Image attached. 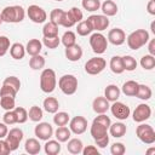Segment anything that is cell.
<instances>
[{"mask_svg":"<svg viewBox=\"0 0 155 155\" xmlns=\"http://www.w3.org/2000/svg\"><path fill=\"white\" fill-rule=\"evenodd\" d=\"M45 64H46V61H45V58L41 54L31 56V58L29 59V67L33 70H40V69H42L45 67Z\"/></svg>","mask_w":155,"mask_h":155,"instance_id":"obj_34","label":"cell"},{"mask_svg":"<svg viewBox=\"0 0 155 155\" xmlns=\"http://www.w3.org/2000/svg\"><path fill=\"white\" fill-rule=\"evenodd\" d=\"M151 96H153V91L148 85H143V84L138 85V90H137V93H136L137 98H139L142 101H148V99L151 98Z\"/></svg>","mask_w":155,"mask_h":155,"instance_id":"obj_32","label":"cell"},{"mask_svg":"<svg viewBox=\"0 0 155 155\" xmlns=\"http://www.w3.org/2000/svg\"><path fill=\"white\" fill-rule=\"evenodd\" d=\"M88 22L91 23L93 30L96 31H103L109 27V18L104 15H91L88 18Z\"/></svg>","mask_w":155,"mask_h":155,"instance_id":"obj_14","label":"cell"},{"mask_svg":"<svg viewBox=\"0 0 155 155\" xmlns=\"http://www.w3.org/2000/svg\"><path fill=\"white\" fill-rule=\"evenodd\" d=\"M147 10L150 15H155V0H149L148 5H147Z\"/></svg>","mask_w":155,"mask_h":155,"instance_id":"obj_57","label":"cell"},{"mask_svg":"<svg viewBox=\"0 0 155 155\" xmlns=\"http://www.w3.org/2000/svg\"><path fill=\"white\" fill-rule=\"evenodd\" d=\"M42 35L45 38H53V36H58V25L52 23V22H47L44 24L42 28Z\"/></svg>","mask_w":155,"mask_h":155,"instance_id":"obj_33","label":"cell"},{"mask_svg":"<svg viewBox=\"0 0 155 155\" xmlns=\"http://www.w3.org/2000/svg\"><path fill=\"white\" fill-rule=\"evenodd\" d=\"M151 31L155 34V23H154V22L151 23Z\"/></svg>","mask_w":155,"mask_h":155,"instance_id":"obj_59","label":"cell"},{"mask_svg":"<svg viewBox=\"0 0 155 155\" xmlns=\"http://www.w3.org/2000/svg\"><path fill=\"white\" fill-rule=\"evenodd\" d=\"M69 128L74 134H82L87 130V120L80 115L74 116L71 120H69Z\"/></svg>","mask_w":155,"mask_h":155,"instance_id":"obj_15","label":"cell"},{"mask_svg":"<svg viewBox=\"0 0 155 155\" xmlns=\"http://www.w3.org/2000/svg\"><path fill=\"white\" fill-rule=\"evenodd\" d=\"M42 107H44V110L50 113V114H54L58 111V108H59V102L57 98L54 97H46L42 102Z\"/></svg>","mask_w":155,"mask_h":155,"instance_id":"obj_22","label":"cell"},{"mask_svg":"<svg viewBox=\"0 0 155 155\" xmlns=\"http://www.w3.org/2000/svg\"><path fill=\"white\" fill-rule=\"evenodd\" d=\"M11 153V149L8 148L5 139H0V155H7Z\"/></svg>","mask_w":155,"mask_h":155,"instance_id":"obj_54","label":"cell"},{"mask_svg":"<svg viewBox=\"0 0 155 155\" xmlns=\"http://www.w3.org/2000/svg\"><path fill=\"white\" fill-rule=\"evenodd\" d=\"M136 134L138 137V139L140 142H143L144 144H154L155 143V131L153 128V126L148 125V124H142L139 126H137L136 128Z\"/></svg>","mask_w":155,"mask_h":155,"instance_id":"obj_6","label":"cell"},{"mask_svg":"<svg viewBox=\"0 0 155 155\" xmlns=\"http://www.w3.org/2000/svg\"><path fill=\"white\" fill-rule=\"evenodd\" d=\"M23 131L18 127H15V128H11L8 132H7V136L5 138L8 148L11 149V151H15L18 149L19 147V143L22 142L23 139Z\"/></svg>","mask_w":155,"mask_h":155,"instance_id":"obj_9","label":"cell"},{"mask_svg":"<svg viewBox=\"0 0 155 155\" xmlns=\"http://www.w3.org/2000/svg\"><path fill=\"white\" fill-rule=\"evenodd\" d=\"M109 109H110L113 116H115L117 120H127L128 116H130V114H131L130 107L126 105L122 102H119V101L113 102V104L110 105Z\"/></svg>","mask_w":155,"mask_h":155,"instance_id":"obj_10","label":"cell"},{"mask_svg":"<svg viewBox=\"0 0 155 155\" xmlns=\"http://www.w3.org/2000/svg\"><path fill=\"white\" fill-rule=\"evenodd\" d=\"M93 121L102 124V125H103V126H105L107 128H109V126L111 125V120H110V117H109V116H107L105 114H98V116H96Z\"/></svg>","mask_w":155,"mask_h":155,"instance_id":"obj_51","label":"cell"},{"mask_svg":"<svg viewBox=\"0 0 155 155\" xmlns=\"http://www.w3.org/2000/svg\"><path fill=\"white\" fill-rule=\"evenodd\" d=\"M122 59V64H124V69L127 70V71H133L136 68H137V61L134 57L132 56H124L121 57Z\"/></svg>","mask_w":155,"mask_h":155,"instance_id":"obj_40","label":"cell"},{"mask_svg":"<svg viewBox=\"0 0 155 155\" xmlns=\"http://www.w3.org/2000/svg\"><path fill=\"white\" fill-rule=\"evenodd\" d=\"M125 151H126V148H125L124 143L116 142V143L111 144V147H110V153L113 155H124Z\"/></svg>","mask_w":155,"mask_h":155,"instance_id":"obj_49","label":"cell"},{"mask_svg":"<svg viewBox=\"0 0 155 155\" xmlns=\"http://www.w3.org/2000/svg\"><path fill=\"white\" fill-rule=\"evenodd\" d=\"M58 87L64 94L71 96L78 90V78L75 75H71V74H65V75L59 78Z\"/></svg>","mask_w":155,"mask_h":155,"instance_id":"obj_5","label":"cell"},{"mask_svg":"<svg viewBox=\"0 0 155 155\" xmlns=\"http://www.w3.org/2000/svg\"><path fill=\"white\" fill-rule=\"evenodd\" d=\"M17 91L7 85H2V87L0 88V96H8V97H16Z\"/></svg>","mask_w":155,"mask_h":155,"instance_id":"obj_52","label":"cell"},{"mask_svg":"<svg viewBox=\"0 0 155 155\" xmlns=\"http://www.w3.org/2000/svg\"><path fill=\"white\" fill-rule=\"evenodd\" d=\"M53 134H54V137H56V139H57L58 142L65 143V142H68V140L70 139V137H71V131H70V128H68V127H65V126H58L57 130L53 132Z\"/></svg>","mask_w":155,"mask_h":155,"instance_id":"obj_26","label":"cell"},{"mask_svg":"<svg viewBox=\"0 0 155 155\" xmlns=\"http://www.w3.org/2000/svg\"><path fill=\"white\" fill-rule=\"evenodd\" d=\"M107 40H108V42H110L115 46H120L126 41V34L121 28H114V29L109 30Z\"/></svg>","mask_w":155,"mask_h":155,"instance_id":"obj_16","label":"cell"},{"mask_svg":"<svg viewBox=\"0 0 155 155\" xmlns=\"http://www.w3.org/2000/svg\"><path fill=\"white\" fill-rule=\"evenodd\" d=\"M64 15V10L62 8H53L51 12H50V22L57 24V25H61V21H62V17Z\"/></svg>","mask_w":155,"mask_h":155,"instance_id":"obj_42","label":"cell"},{"mask_svg":"<svg viewBox=\"0 0 155 155\" xmlns=\"http://www.w3.org/2000/svg\"><path fill=\"white\" fill-rule=\"evenodd\" d=\"M91 136L94 139L96 144L99 148H105L109 144V133H108V128L105 126H103L99 122L93 121L90 128Z\"/></svg>","mask_w":155,"mask_h":155,"instance_id":"obj_2","label":"cell"},{"mask_svg":"<svg viewBox=\"0 0 155 155\" xmlns=\"http://www.w3.org/2000/svg\"><path fill=\"white\" fill-rule=\"evenodd\" d=\"M42 117H44V111H42V109H41L40 107L33 105V107L29 109V111H28V119H30L31 121H34V122H40Z\"/></svg>","mask_w":155,"mask_h":155,"instance_id":"obj_35","label":"cell"},{"mask_svg":"<svg viewBox=\"0 0 155 155\" xmlns=\"http://www.w3.org/2000/svg\"><path fill=\"white\" fill-rule=\"evenodd\" d=\"M150 154H155V148H150L147 150V155H150Z\"/></svg>","mask_w":155,"mask_h":155,"instance_id":"obj_58","label":"cell"},{"mask_svg":"<svg viewBox=\"0 0 155 155\" xmlns=\"http://www.w3.org/2000/svg\"><path fill=\"white\" fill-rule=\"evenodd\" d=\"M27 15L29 17V19L34 23H44L46 19H47V13L46 11L40 7L39 5H30L28 8H27Z\"/></svg>","mask_w":155,"mask_h":155,"instance_id":"obj_11","label":"cell"},{"mask_svg":"<svg viewBox=\"0 0 155 155\" xmlns=\"http://www.w3.org/2000/svg\"><path fill=\"white\" fill-rule=\"evenodd\" d=\"M2 120L6 125H15L17 124V115L15 113V110H6V113L2 116Z\"/></svg>","mask_w":155,"mask_h":155,"instance_id":"obj_47","label":"cell"},{"mask_svg":"<svg viewBox=\"0 0 155 155\" xmlns=\"http://www.w3.org/2000/svg\"><path fill=\"white\" fill-rule=\"evenodd\" d=\"M7 132H8L7 125L5 122H0V139H5L7 136Z\"/></svg>","mask_w":155,"mask_h":155,"instance_id":"obj_55","label":"cell"},{"mask_svg":"<svg viewBox=\"0 0 155 155\" xmlns=\"http://www.w3.org/2000/svg\"><path fill=\"white\" fill-rule=\"evenodd\" d=\"M150 116H151V108L145 103L137 105L136 109L133 110V114H132L133 121L139 122V124L147 121L148 119H150Z\"/></svg>","mask_w":155,"mask_h":155,"instance_id":"obj_12","label":"cell"},{"mask_svg":"<svg viewBox=\"0 0 155 155\" xmlns=\"http://www.w3.org/2000/svg\"><path fill=\"white\" fill-rule=\"evenodd\" d=\"M148 51H149V54L151 56H155V39H151L148 41Z\"/></svg>","mask_w":155,"mask_h":155,"instance_id":"obj_56","label":"cell"},{"mask_svg":"<svg viewBox=\"0 0 155 155\" xmlns=\"http://www.w3.org/2000/svg\"><path fill=\"white\" fill-rule=\"evenodd\" d=\"M1 15V21L6 23H19L24 19L25 17V11L22 6L19 5H13V6H6L2 8L0 12Z\"/></svg>","mask_w":155,"mask_h":155,"instance_id":"obj_1","label":"cell"},{"mask_svg":"<svg viewBox=\"0 0 155 155\" xmlns=\"http://www.w3.org/2000/svg\"><path fill=\"white\" fill-rule=\"evenodd\" d=\"M61 142H58L57 139H47L44 145V150L47 155H57L61 153Z\"/></svg>","mask_w":155,"mask_h":155,"instance_id":"obj_21","label":"cell"},{"mask_svg":"<svg viewBox=\"0 0 155 155\" xmlns=\"http://www.w3.org/2000/svg\"><path fill=\"white\" fill-rule=\"evenodd\" d=\"M75 24H76V23L71 19V17L69 16L68 11H64V15H63L62 21H61V25L64 27V28H71V27H74Z\"/></svg>","mask_w":155,"mask_h":155,"instance_id":"obj_50","label":"cell"},{"mask_svg":"<svg viewBox=\"0 0 155 155\" xmlns=\"http://www.w3.org/2000/svg\"><path fill=\"white\" fill-rule=\"evenodd\" d=\"M70 120V116L65 111H57L53 116V124L56 126H65Z\"/></svg>","mask_w":155,"mask_h":155,"instance_id":"obj_36","label":"cell"},{"mask_svg":"<svg viewBox=\"0 0 155 155\" xmlns=\"http://www.w3.org/2000/svg\"><path fill=\"white\" fill-rule=\"evenodd\" d=\"M149 39V33L145 29H137L126 38V41L131 50H139L145 44H148Z\"/></svg>","mask_w":155,"mask_h":155,"instance_id":"obj_3","label":"cell"},{"mask_svg":"<svg viewBox=\"0 0 155 155\" xmlns=\"http://www.w3.org/2000/svg\"><path fill=\"white\" fill-rule=\"evenodd\" d=\"M61 44V39L58 36H53V38H45L42 39V45H45L47 48H51V50H54L59 46Z\"/></svg>","mask_w":155,"mask_h":155,"instance_id":"obj_43","label":"cell"},{"mask_svg":"<svg viewBox=\"0 0 155 155\" xmlns=\"http://www.w3.org/2000/svg\"><path fill=\"white\" fill-rule=\"evenodd\" d=\"M10 39L5 35H0V57H4L10 50Z\"/></svg>","mask_w":155,"mask_h":155,"instance_id":"obj_46","label":"cell"},{"mask_svg":"<svg viewBox=\"0 0 155 155\" xmlns=\"http://www.w3.org/2000/svg\"><path fill=\"white\" fill-rule=\"evenodd\" d=\"M68 13H69V16L71 17V19L78 24L80 21H82V18H84V13H82V11L79 8V7H71L69 11H68Z\"/></svg>","mask_w":155,"mask_h":155,"instance_id":"obj_48","label":"cell"},{"mask_svg":"<svg viewBox=\"0 0 155 155\" xmlns=\"http://www.w3.org/2000/svg\"><path fill=\"white\" fill-rule=\"evenodd\" d=\"M1 23H2V21H1V15H0V27H1Z\"/></svg>","mask_w":155,"mask_h":155,"instance_id":"obj_60","label":"cell"},{"mask_svg":"<svg viewBox=\"0 0 155 155\" xmlns=\"http://www.w3.org/2000/svg\"><path fill=\"white\" fill-rule=\"evenodd\" d=\"M53 132H54L53 131V127L48 122H39L35 126V128H34V133H35V136L40 140L51 139V137L53 136Z\"/></svg>","mask_w":155,"mask_h":155,"instance_id":"obj_13","label":"cell"},{"mask_svg":"<svg viewBox=\"0 0 155 155\" xmlns=\"http://www.w3.org/2000/svg\"><path fill=\"white\" fill-rule=\"evenodd\" d=\"M109 133L111 137H115V138H121L126 134V125L122 124V122H115V124H111L109 126Z\"/></svg>","mask_w":155,"mask_h":155,"instance_id":"obj_23","label":"cell"},{"mask_svg":"<svg viewBox=\"0 0 155 155\" xmlns=\"http://www.w3.org/2000/svg\"><path fill=\"white\" fill-rule=\"evenodd\" d=\"M140 65L144 70H151L155 68V56L145 54L140 58Z\"/></svg>","mask_w":155,"mask_h":155,"instance_id":"obj_39","label":"cell"},{"mask_svg":"<svg viewBox=\"0 0 155 155\" xmlns=\"http://www.w3.org/2000/svg\"><path fill=\"white\" fill-rule=\"evenodd\" d=\"M138 85H139V84H138L137 81H134V80H128V81H126V82L122 85L121 91H122V93H124L125 96L133 97V96H136V93H137Z\"/></svg>","mask_w":155,"mask_h":155,"instance_id":"obj_28","label":"cell"},{"mask_svg":"<svg viewBox=\"0 0 155 155\" xmlns=\"http://www.w3.org/2000/svg\"><path fill=\"white\" fill-rule=\"evenodd\" d=\"M82 148H84V144L81 142V139L79 138H71L68 140V144H67V149L70 154H80L82 151Z\"/></svg>","mask_w":155,"mask_h":155,"instance_id":"obj_29","label":"cell"},{"mask_svg":"<svg viewBox=\"0 0 155 155\" xmlns=\"http://www.w3.org/2000/svg\"><path fill=\"white\" fill-rule=\"evenodd\" d=\"M15 113L17 115V124H24L28 120V111L23 108V107H16Z\"/></svg>","mask_w":155,"mask_h":155,"instance_id":"obj_45","label":"cell"},{"mask_svg":"<svg viewBox=\"0 0 155 155\" xmlns=\"http://www.w3.org/2000/svg\"><path fill=\"white\" fill-rule=\"evenodd\" d=\"M65 57L68 58V61L70 62H78L81 59L82 57V48L80 45L75 44L70 47H65Z\"/></svg>","mask_w":155,"mask_h":155,"instance_id":"obj_18","label":"cell"},{"mask_svg":"<svg viewBox=\"0 0 155 155\" xmlns=\"http://www.w3.org/2000/svg\"><path fill=\"white\" fill-rule=\"evenodd\" d=\"M105 67H107V62L104 58L93 57L85 63V71L90 75H98L105 69Z\"/></svg>","mask_w":155,"mask_h":155,"instance_id":"obj_8","label":"cell"},{"mask_svg":"<svg viewBox=\"0 0 155 155\" xmlns=\"http://www.w3.org/2000/svg\"><path fill=\"white\" fill-rule=\"evenodd\" d=\"M101 8L104 16L111 17L117 13V5L113 0H105L103 4H101Z\"/></svg>","mask_w":155,"mask_h":155,"instance_id":"obj_27","label":"cell"},{"mask_svg":"<svg viewBox=\"0 0 155 155\" xmlns=\"http://www.w3.org/2000/svg\"><path fill=\"white\" fill-rule=\"evenodd\" d=\"M93 31V28L91 25V23L88 22V19H84V21H80L76 25V33L80 35V36H87L90 35L91 33Z\"/></svg>","mask_w":155,"mask_h":155,"instance_id":"obj_30","label":"cell"},{"mask_svg":"<svg viewBox=\"0 0 155 155\" xmlns=\"http://www.w3.org/2000/svg\"><path fill=\"white\" fill-rule=\"evenodd\" d=\"M81 5H82L84 10H86L88 12H94V11L99 10L101 0H82Z\"/></svg>","mask_w":155,"mask_h":155,"instance_id":"obj_41","label":"cell"},{"mask_svg":"<svg viewBox=\"0 0 155 155\" xmlns=\"http://www.w3.org/2000/svg\"><path fill=\"white\" fill-rule=\"evenodd\" d=\"M81 153L84 155H99V151H98L97 147H94V145H86L85 148H82Z\"/></svg>","mask_w":155,"mask_h":155,"instance_id":"obj_53","label":"cell"},{"mask_svg":"<svg viewBox=\"0 0 155 155\" xmlns=\"http://www.w3.org/2000/svg\"><path fill=\"white\" fill-rule=\"evenodd\" d=\"M25 47L21 44V42H15L10 46V54L13 59L19 61L25 56Z\"/></svg>","mask_w":155,"mask_h":155,"instance_id":"obj_24","label":"cell"},{"mask_svg":"<svg viewBox=\"0 0 155 155\" xmlns=\"http://www.w3.org/2000/svg\"><path fill=\"white\" fill-rule=\"evenodd\" d=\"M110 108L109 101L105 97H97L92 102V109L97 114H105Z\"/></svg>","mask_w":155,"mask_h":155,"instance_id":"obj_17","label":"cell"},{"mask_svg":"<svg viewBox=\"0 0 155 155\" xmlns=\"http://www.w3.org/2000/svg\"><path fill=\"white\" fill-rule=\"evenodd\" d=\"M42 50V42L39 39H30L27 42L25 46V52L30 56H35V54H40Z\"/></svg>","mask_w":155,"mask_h":155,"instance_id":"obj_20","label":"cell"},{"mask_svg":"<svg viewBox=\"0 0 155 155\" xmlns=\"http://www.w3.org/2000/svg\"><path fill=\"white\" fill-rule=\"evenodd\" d=\"M90 46L96 54H102L108 48V40L102 33L96 31L90 36Z\"/></svg>","mask_w":155,"mask_h":155,"instance_id":"obj_7","label":"cell"},{"mask_svg":"<svg viewBox=\"0 0 155 155\" xmlns=\"http://www.w3.org/2000/svg\"><path fill=\"white\" fill-rule=\"evenodd\" d=\"M61 42L64 45V47H70V46L75 45L76 44V35H75V33L71 31V30L65 31L63 34L62 39H61Z\"/></svg>","mask_w":155,"mask_h":155,"instance_id":"obj_38","label":"cell"},{"mask_svg":"<svg viewBox=\"0 0 155 155\" xmlns=\"http://www.w3.org/2000/svg\"><path fill=\"white\" fill-rule=\"evenodd\" d=\"M2 85H7V86H10V87L15 88V90L18 92V91H19V88H21V80H19L17 76L11 75V76H7V78L4 80Z\"/></svg>","mask_w":155,"mask_h":155,"instance_id":"obj_44","label":"cell"},{"mask_svg":"<svg viewBox=\"0 0 155 155\" xmlns=\"http://www.w3.org/2000/svg\"><path fill=\"white\" fill-rule=\"evenodd\" d=\"M54 1H63V0H54Z\"/></svg>","mask_w":155,"mask_h":155,"instance_id":"obj_61","label":"cell"},{"mask_svg":"<svg viewBox=\"0 0 155 155\" xmlns=\"http://www.w3.org/2000/svg\"><path fill=\"white\" fill-rule=\"evenodd\" d=\"M24 150L29 155H36L41 150V144L36 138H28L24 143Z\"/></svg>","mask_w":155,"mask_h":155,"instance_id":"obj_19","label":"cell"},{"mask_svg":"<svg viewBox=\"0 0 155 155\" xmlns=\"http://www.w3.org/2000/svg\"><path fill=\"white\" fill-rule=\"evenodd\" d=\"M120 93H121L120 88H119L116 85H114V84L108 85V86L105 87V90H104V97H105L109 102H115V101H117L119 97H120Z\"/></svg>","mask_w":155,"mask_h":155,"instance_id":"obj_25","label":"cell"},{"mask_svg":"<svg viewBox=\"0 0 155 155\" xmlns=\"http://www.w3.org/2000/svg\"><path fill=\"white\" fill-rule=\"evenodd\" d=\"M109 68L114 74H122L125 71V69H124V64H122L121 57L120 56L111 57V59L109 62Z\"/></svg>","mask_w":155,"mask_h":155,"instance_id":"obj_31","label":"cell"},{"mask_svg":"<svg viewBox=\"0 0 155 155\" xmlns=\"http://www.w3.org/2000/svg\"><path fill=\"white\" fill-rule=\"evenodd\" d=\"M57 86V76L53 69L46 68L40 75V88L45 93H52Z\"/></svg>","mask_w":155,"mask_h":155,"instance_id":"obj_4","label":"cell"},{"mask_svg":"<svg viewBox=\"0 0 155 155\" xmlns=\"http://www.w3.org/2000/svg\"><path fill=\"white\" fill-rule=\"evenodd\" d=\"M0 107L5 110H12L16 108V97L0 96Z\"/></svg>","mask_w":155,"mask_h":155,"instance_id":"obj_37","label":"cell"}]
</instances>
